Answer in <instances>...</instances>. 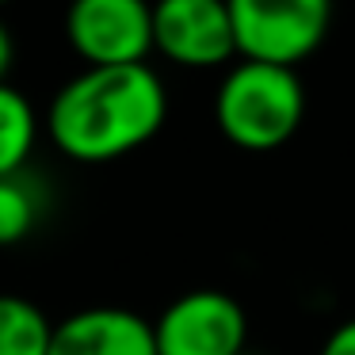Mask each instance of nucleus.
Here are the masks:
<instances>
[{"label": "nucleus", "mask_w": 355, "mask_h": 355, "mask_svg": "<svg viewBox=\"0 0 355 355\" xmlns=\"http://www.w3.org/2000/svg\"><path fill=\"white\" fill-rule=\"evenodd\" d=\"M39 222V195L19 176H0V245H16Z\"/></svg>", "instance_id": "9d476101"}, {"label": "nucleus", "mask_w": 355, "mask_h": 355, "mask_svg": "<svg viewBox=\"0 0 355 355\" xmlns=\"http://www.w3.org/2000/svg\"><path fill=\"white\" fill-rule=\"evenodd\" d=\"M65 39L88 65H146L153 50L149 0H73Z\"/></svg>", "instance_id": "39448f33"}, {"label": "nucleus", "mask_w": 355, "mask_h": 355, "mask_svg": "<svg viewBox=\"0 0 355 355\" xmlns=\"http://www.w3.org/2000/svg\"><path fill=\"white\" fill-rule=\"evenodd\" d=\"M50 355H157L153 321L123 306H92L54 324Z\"/></svg>", "instance_id": "0eeeda50"}, {"label": "nucleus", "mask_w": 355, "mask_h": 355, "mask_svg": "<svg viewBox=\"0 0 355 355\" xmlns=\"http://www.w3.org/2000/svg\"><path fill=\"white\" fill-rule=\"evenodd\" d=\"M54 324L35 302L0 294V355H50Z\"/></svg>", "instance_id": "1a4fd4ad"}, {"label": "nucleus", "mask_w": 355, "mask_h": 355, "mask_svg": "<svg viewBox=\"0 0 355 355\" xmlns=\"http://www.w3.org/2000/svg\"><path fill=\"white\" fill-rule=\"evenodd\" d=\"M153 50L184 69H214L237 54L225 0H157Z\"/></svg>", "instance_id": "423d86ee"}, {"label": "nucleus", "mask_w": 355, "mask_h": 355, "mask_svg": "<svg viewBox=\"0 0 355 355\" xmlns=\"http://www.w3.org/2000/svg\"><path fill=\"white\" fill-rule=\"evenodd\" d=\"M233 19L237 54L294 69L324 42L332 0H225Z\"/></svg>", "instance_id": "7ed1b4c3"}, {"label": "nucleus", "mask_w": 355, "mask_h": 355, "mask_svg": "<svg viewBox=\"0 0 355 355\" xmlns=\"http://www.w3.org/2000/svg\"><path fill=\"white\" fill-rule=\"evenodd\" d=\"M0 4H8V0H0Z\"/></svg>", "instance_id": "ddd939ff"}, {"label": "nucleus", "mask_w": 355, "mask_h": 355, "mask_svg": "<svg viewBox=\"0 0 355 355\" xmlns=\"http://www.w3.org/2000/svg\"><path fill=\"white\" fill-rule=\"evenodd\" d=\"M39 138L35 107L19 88L0 85V176H19Z\"/></svg>", "instance_id": "6e6552de"}, {"label": "nucleus", "mask_w": 355, "mask_h": 355, "mask_svg": "<svg viewBox=\"0 0 355 355\" xmlns=\"http://www.w3.org/2000/svg\"><path fill=\"white\" fill-rule=\"evenodd\" d=\"M317 355H355V317H352V321H344V324H336Z\"/></svg>", "instance_id": "9b49d317"}, {"label": "nucleus", "mask_w": 355, "mask_h": 355, "mask_svg": "<svg viewBox=\"0 0 355 355\" xmlns=\"http://www.w3.org/2000/svg\"><path fill=\"white\" fill-rule=\"evenodd\" d=\"M157 355H245L248 317L225 291H187L153 321Z\"/></svg>", "instance_id": "20e7f679"}, {"label": "nucleus", "mask_w": 355, "mask_h": 355, "mask_svg": "<svg viewBox=\"0 0 355 355\" xmlns=\"http://www.w3.org/2000/svg\"><path fill=\"white\" fill-rule=\"evenodd\" d=\"M8 65H12V35H8V27L0 24V85L8 77Z\"/></svg>", "instance_id": "f8f14e48"}, {"label": "nucleus", "mask_w": 355, "mask_h": 355, "mask_svg": "<svg viewBox=\"0 0 355 355\" xmlns=\"http://www.w3.org/2000/svg\"><path fill=\"white\" fill-rule=\"evenodd\" d=\"M306 115V92L294 69L268 62L233 65L214 96V123L222 138L248 153L279 149L298 134Z\"/></svg>", "instance_id": "f03ea898"}, {"label": "nucleus", "mask_w": 355, "mask_h": 355, "mask_svg": "<svg viewBox=\"0 0 355 355\" xmlns=\"http://www.w3.org/2000/svg\"><path fill=\"white\" fill-rule=\"evenodd\" d=\"M168 92L149 65H88L50 103L58 153L80 164H107L157 138Z\"/></svg>", "instance_id": "f257e3e1"}]
</instances>
